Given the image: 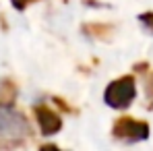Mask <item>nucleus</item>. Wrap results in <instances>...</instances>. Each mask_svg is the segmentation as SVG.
I'll return each instance as SVG.
<instances>
[{
	"instance_id": "nucleus-1",
	"label": "nucleus",
	"mask_w": 153,
	"mask_h": 151,
	"mask_svg": "<svg viewBox=\"0 0 153 151\" xmlns=\"http://www.w3.org/2000/svg\"><path fill=\"white\" fill-rule=\"evenodd\" d=\"M29 135V124L21 112H15L13 106L0 103V145H21Z\"/></svg>"
},
{
	"instance_id": "nucleus-5",
	"label": "nucleus",
	"mask_w": 153,
	"mask_h": 151,
	"mask_svg": "<svg viewBox=\"0 0 153 151\" xmlns=\"http://www.w3.org/2000/svg\"><path fill=\"white\" fill-rule=\"evenodd\" d=\"M17 85L10 81V79H4L0 81V103L2 106H13L17 100Z\"/></svg>"
},
{
	"instance_id": "nucleus-9",
	"label": "nucleus",
	"mask_w": 153,
	"mask_h": 151,
	"mask_svg": "<svg viewBox=\"0 0 153 151\" xmlns=\"http://www.w3.org/2000/svg\"><path fill=\"white\" fill-rule=\"evenodd\" d=\"M13 2V6L17 8V10H23V8H27L29 4H33V2H39V0H10Z\"/></svg>"
},
{
	"instance_id": "nucleus-6",
	"label": "nucleus",
	"mask_w": 153,
	"mask_h": 151,
	"mask_svg": "<svg viewBox=\"0 0 153 151\" xmlns=\"http://www.w3.org/2000/svg\"><path fill=\"white\" fill-rule=\"evenodd\" d=\"M145 95H147V108H153V71L147 73V79H145Z\"/></svg>"
},
{
	"instance_id": "nucleus-8",
	"label": "nucleus",
	"mask_w": 153,
	"mask_h": 151,
	"mask_svg": "<svg viewBox=\"0 0 153 151\" xmlns=\"http://www.w3.org/2000/svg\"><path fill=\"white\" fill-rule=\"evenodd\" d=\"M139 21L153 33V13H143V15H139Z\"/></svg>"
},
{
	"instance_id": "nucleus-7",
	"label": "nucleus",
	"mask_w": 153,
	"mask_h": 151,
	"mask_svg": "<svg viewBox=\"0 0 153 151\" xmlns=\"http://www.w3.org/2000/svg\"><path fill=\"white\" fill-rule=\"evenodd\" d=\"M85 31L91 33V35H95V37H103L102 33H112V27H108V25H87Z\"/></svg>"
},
{
	"instance_id": "nucleus-2",
	"label": "nucleus",
	"mask_w": 153,
	"mask_h": 151,
	"mask_svg": "<svg viewBox=\"0 0 153 151\" xmlns=\"http://www.w3.org/2000/svg\"><path fill=\"white\" fill-rule=\"evenodd\" d=\"M137 97V83L132 75H124L105 87L103 101L114 110H126Z\"/></svg>"
},
{
	"instance_id": "nucleus-4",
	"label": "nucleus",
	"mask_w": 153,
	"mask_h": 151,
	"mask_svg": "<svg viewBox=\"0 0 153 151\" xmlns=\"http://www.w3.org/2000/svg\"><path fill=\"white\" fill-rule=\"evenodd\" d=\"M33 114H35V120H37V124H39L42 135H46V137L56 135V132L62 128V118L58 116V112H54L52 108L44 106V103L35 106V108H33Z\"/></svg>"
},
{
	"instance_id": "nucleus-3",
	"label": "nucleus",
	"mask_w": 153,
	"mask_h": 151,
	"mask_svg": "<svg viewBox=\"0 0 153 151\" xmlns=\"http://www.w3.org/2000/svg\"><path fill=\"white\" fill-rule=\"evenodd\" d=\"M112 135H114V139L124 141V143L145 141L149 137V124L145 120H137L132 116H120L112 126Z\"/></svg>"
}]
</instances>
